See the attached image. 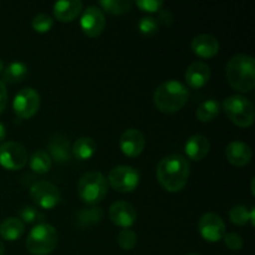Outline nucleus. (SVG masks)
<instances>
[{"instance_id": "f257e3e1", "label": "nucleus", "mask_w": 255, "mask_h": 255, "mask_svg": "<svg viewBox=\"0 0 255 255\" xmlns=\"http://www.w3.org/2000/svg\"><path fill=\"white\" fill-rule=\"evenodd\" d=\"M191 173L189 161L182 154H169L159 161L157 166V179L166 191L171 193L182 191Z\"/></svg>"}, {"instance_id": "f03ea898", "label": "nucleus", "mask_w": 255, "mask_h": 255, "mask_svg": "<svg viewBox=\"0 0 255 255\" xmlns=\"http://www.w3.org/2000/svg\"><path fill=\"white\" fill-rule=\"evenodd\" d=\"M227 80L234 90L251 92L255 87V60L253 56L238 54L231 57L226 69Z\"/></svg>"}, {"instance_id": "7ed1b4c3", "label": "nucleus", "mask_w": 255, "mask_h": 255, "mask_svg": "<svg viewBox=\"0 0 255 255\" xmlns=\"http://www.w3.org/2000/svg\"><path fill=\"white\" fill-rule=\"evenodd\" d=\"M189 97L186 85L178 80H168L159 85L153 94L154 106L164 114H174L183 109Z\"/></svg>"}, {"instance_id": "20e7f679", "label": "nucleus", "mask_w": 255, "mask_h": 255, "mask_svg": "<svg viewBox=\"0 0 255 255\" xmlns=\"http://www.w3.org/2000/svg\"><path fill=\"white\" fill-rule=\"evenodd\" d=\"M57 232L51 224H36L26 238V249L32 255H47L57 246Z\"/></svg>"}, {"instance_id": "39448f33", "label": "nucleus", "mask_w": 255, "mask_h": 255, "mask_svg": "<svg viewBox=\"0 0 255 255\" xmlns=\"http://www.w3.org/2000/svg\"><path fill=\"white\" fill-rule=\"evenodd\" d=\"M109 183L106 177L96 171L87 172L80 178L77 192L82 202L87 204H97L106 197Z\"/></svg>"}, {"instance_id": "423d86ee", "label": "nucleus", "mask_w": 255, "mask_h": 255, "mask_svg": "<svg viewBox=\"0 0 255 255\" xmlns=\"http://www.w3.org/2000/svg\"><path fill=\"white\" fill-rule=\"evenodd\" d=\"M223 111L236 126L249 127L254 124L253 104L242 95H233L224 100Z\"/></svg>"}, {"instance_id": "0eeeda50", "label": "nucleus", "mask_w": 255, "mask_h": 255, "mask_svg": "<svg viewBox=\"0 0 255 255\" xmlns=\"http://www.w3.org/2000/svg\"><path fill=\"white\" fill-rule=\"evenodd\" d=\"M139 172L131 166H117L110 171L107 183L120 193L133 192L139 184Z\"/></svg>"}, {"instance_id": "6e6552de", "label": "nucleus", "mask_w": 255, "mask_h": 255, "mask_svg": "<svg viewBox=\"0 0 255 255\" xmlns=\"http://www.w3.org/2000/svg\"><path fill=\"white\" fill-rule=\"evenodd\" d=\"M29 161L27 151L22 144L14 141L2 142L0 144V166L9 171H19Z\"/></svg>"}, {"instance_id": "1a4fd4ad", "label": "nucleus", "mask_w": 255, "mask_h": 255, "mask_svg": "<svg viewBox=\"0 0 255 255\" xmlns=\"http://www.w3.org/2000/svg\"><path fill=\"white\" fill-rule=\"evenodd\" d=\"M41 105L39 92L32 87H24L14 97L12 109L19 119L29 120L37 114Z\"/></svg>"}, {"instance_id": "9d476101", "label": "nucleus", "mask_w": 255, "mask_h": 255, "mask_svg": "<svg viewBox=\"0 0 255 255\" xmlns=\"http://www.w3.org/2000/svg\"><path fill=\"white\" fill-rule=\"evenodd\" d=\"M30 197L39 208L52 209L60 203L61 194L56 186L47 181H39L30 188Z\"/></svg>"}, {"instance_id": "9b49d317", "label": "nucleus", "mask_w": 255, "mask_h": 255, "mask_svg": "<svg viewBox=\"0 0 255 255\" xmlns=\"http://www.w3.org/2000/svg\"><path fill=\"white\" fill-rule=\"evenodd\" d=\"M226 223L216 213H206L198 222V231L202 238L211 243H217L226 234Z\"/></svg>"}, {"instance_id": "f8f14e48", "label": "nucleus", "mask_w": 255, "mask_h": 255, "mask_svg": "<svg viewBox=\"0 0 255 255\" xmlns=\"http://www.w3.org/2000/svg\"><path fill=\"white\" fill-rule=\"evenodd\" d=\"M106 26L104 11L97 6H89L84 10L80 19V27L89 37H97L104 32Z\"/></svg>"}, {"instance_id": "ddd939ff", "label": "nucleus", "mask_w": 255, "mask_h": 255, "mask_svg": "<svg viewBox=\"0 0 255 255\" xmlns=\"http://www.w3.org/2000/svg\"><path fill=\"white\" fill-rule=\"evenodd\" d=\"M110 219L115 226L120 228H131L137 221L136 208L131 203L125 201L115 202L109 211Z\"/></svg>"}, {"instance_id": "4468645a", "label": "nucleus", "mask_w": 255, "mask_h": 255, "mask_svg": "<svg viewBox=\"0 0 255 255\" xmlns=\"http://www.w3.org/2000/svg\"><path fill=\"white\" fill-rule=\"evenodd\" d=\"M146 146V139L141 131L136 128H128L120 137V149L127 157L139 156Z\"/></svg>"}, {"instance_id": "2eb2a0df", "label": "nucleus", "mask_w": 255, "mask_h": 255, "mask_svg": "<svg viewBox=\"0 0 255 255\" xmlns=\"http://www.w3.org/2000/svg\"><path fill=\"white\" fill-rule=\"evenodd\" d=\"M187 85L192 89H202L211 79V67L203 61L192 62L184 74Z\"/></svg>"}, {"instance_id": "dca6fc26", "label": "nucleus", "mask_w": 255, "mask_h": 255, "mask_svg": "<svg viewBox=\"0 0 255 255\" xmlns=\"http://www.w3.org/2000/svg\"><path fill=\"white\" fill-rule=\"evenodd\" d=\"M226 157L231 164L236 167H244L251 163L253 152L249 144L242 141H233L227 146Z\"/></svg>"}, {"instance_id": "f3484780", "label": "nucleus", "mask_w": 255, "mask_h": 255, "mask_svg": "<svg viewBox=\"0 0 255 255\" xmlns=\"http://www.w3.org/2000/svg\"><path fill=\"white\" fill-rule=\"evenodd\" d=\"M192 50L194 54L203 59H209V57L216 56L219 52V42L213 35L201 34L197 35L191 44Z\"/></svg>"}, {"instance_id": "a211bd4d", "label": "nucleus", "mask_w": 255, "mask_h": 255, "mask_svg": "<svg viewBox=\"0 0 255 255\" xmlns=\"http://www.w3.org/2000/svg\"><path fill=\"white\" fill-rule=\"evenodd\" d=\"M211 149V143L208 138L203 134H193L187 139L184 144V151H186L187 157L192 161H202L207 154L209 153ZM187 158V159H188Z\"/></svg>"}, {"instance_id": "6ab92c4d", "label": "nucleus", "mask_w": 255, "mask_h": 255, "mask_svg": "<svg viewBox=\"0 0 255 255\" xmlns=\"http://www.w3.org/2000/svg\"><path fill=\"white\" fill-rule=\"evenodd\" d=\"M81 0H62V1H56L52 6V12L54 16L61 22H70L80 15L82 11Z\"/></svg>"}, {"instance_id": "aec40b11", "label": "nucleus", "mask_w": 255, "mask_h": 255, "mask_svg": "<svg viewBox=\"0 0 255 255\" xmlns=\"http://www.w3.org/2000/svg\"><path fill=\"white\" fill-rule=\"evenodd\" d=\"M47 154L51 161L56 163H66L71 159V146L70 142L62 136H55L47 143Z\"/></svg>"}, {"instance_id": "412c9836", "label": "nucleus", "mask_w": 255, "mask_h": 255, "mask_svg": "<svg viewBox=\"0 0 255 255\" xmlns=\"http://www.w3.org/2000/svg\"><path fill=\"white\" fill-rule=\"evenodd\" d=\"M97 144L94 138L91 137H80L75 141V143L71 147V153L76 157L79 161H87L92 158L94 154L96 153Z\"/></svg>"}, {"instance_id": "4be33fe9", "label": "nucleus", "mask_w": 255, "mask_h": 255, "mask_svg": "<svg viewBox=\"0 0 255 255\" xmlns=\"http://www.w3.org/2000/svg\"><path fill=\"white\" fill-rule=\"evenodd\" d=\"M25 226L21 219L10 217L0 224V237L7 242L17 241L24 234Z\"/></svg>"}, {"instance_id": "5701e85b", "label": "nucleus", "mask_w": 255, "mask_h": 255, "mask_svg": "<svg viewBox=\"0 0 255 255\" xmlns=\"http://www.w3.org/2000/svg\"><path fill=\"white\" fill-rule=\"evenodd\" d=\"M27 75V66L21 61L10 62L2 71V82L7 84H17L22 81Z\"/></svg>"}, {"instance_id": "b1692460", "label": "nucleus", "mask_w": 255, "mask_h": 255, "mask_svg": "<svg viewBox=\"0 0 255 255\" xmlns=\"http://www.w3.org/2000/svg\"><path fill=\"white\" fill-rule=\"evenodd\" d=\"M221 112V105L217 100L209 99L202 102L196 111L197 119L201 122H211L216 119Z\"/></svg>"}, {"instance_id": "393cba45", "label": "nucleus", "mask_w": 255, "mask_h": 255, "mask_svg": "<svg viewBox=\"0 0 255 255\" xmlns=\"http://www.w3.org/2000/svg\"><path fill=\"white\" fill-rule=\"evenodd\" d=\"M30 168L37 174H44L47 173V172L51 169L52 161L50 158V156L47 154V152L42 151V149H39V151L34 152L31 154L29 159Z\"/></svg>"}, {"instance_id": "a878e982", "label": "nucleus", "mask_w": 255, "mask_h": 255, "mask_svg": "<svg viewBox=\"0 0 255 255\" xmlns=\"http://www.w3.org/2000/svg\"><path fill=\"white\" fill-rule=\"evenodd\" d=\"M104 217V211L100 207H91V208H82L77 213V223L80 227H91L101 222Z\"/></svg>"}, {"instance_id": "bb28decb", "label": "nucleus", "mask_w": 255, "mask_h": 255, "mask_svg": "<svg viewBox=\"0 0 255 255\" xmlns=\"http://www.w3.org/2000/svg\"><path fill=\"white\" fill-rule=\"evenodd\" d=\"M101 10L109 12L112 15H121L126 14L131 10L132 1L129 0H101L99 2Z\"/></svg>"}, {"instance_id": "cd10ccee", "label": "nucleus", "mask_w": 255, "mask_h": 255, "mask_svg": "<svg viewBox=\"0 0 255 255\" xmlns=\"http://www.w3.org/2000/svg\"><path fill=\"white\" fill-rule=\"evenodd\" d=\"M229 218L236 226H246L251 222V211L244 206H236L229 212Z\"/></svg>"}, {"instance_id": "c85d7f7f", "label": "nucleus", "mask_w": 255, "mask_h": 255, "mask_svg": "<svg viewBox=\"0 0 255 255\" xmlns=\"http://www.w3.org/2000/svg\"><path fill=\"white\" fill-rule=\"evenodd\" d=\"M117 242L124 251H132L137 244V234L132 229H122L117 237Z\"/></svg>"}, {"instance_id": "c756f323", "label": "nucleus", "mask_w": 255, "mask_h": 255, "mask_svg": "<svg viewBox=\"0 0 255 255\" xmlns=\"http://www.w3.org/2000/svg\"><path fill=\"white\" fill-rule=\"evenodd\" d=\"M31 26L36 32L45 34V32L50 31L51 27L54 26V19L47 14H39L32 17Z\"/></svg>"}, {"instance_id": "7c9ffc66", "label": "nucleus", "mask_w": 255, "mask_h": 255, "mask_svg": "<svg viewBox=\"0 0 255 255\" xmlns=\"http://www.w3.org/2000/svg\"><path fill=\"white\" fill-rule=\"evenodd\" d=\"M137 26H138L141 34L146 35V36H152L158 31V20L152 16H143L139 19Z\"/></svg>"}, {"instance_id": "2f4dec72", "label": "nucleus", "mask_w": 255, "mask_h": 255, "mask_svg": "<svg viewBox=\"0 0 255 255\" xmlns=\"http://www.w3.org/2000/svg\"><path fill=\"white\" fill-rule=\"evenodd\" d=\"M20 218L22 219V223H35V222H42L45 219L44 214L40 213L34 207H22L20 211Z\"/></svg>"}, {"instance_id": "473e14b6", "label": "nucleus", "mask_w": 255, "mask_h": 255, "mask_svg": "<svg viewBox=\"0 0 255 255\" xmlns=\"http://www.w3.org/2000/svg\"><path fill=\"white\" fill-rule=\"evenodd\" d=\"M224 244L231 251H241L243 248V239L237 233H226L223 237Z\"/></svg>"}, {"instance_id": "72a5a7b5", "label": "nucleus", "mask_w": 255, "mask_h": 255, "mask_svg": "<svg viewBox=\"0 0 255 255\" xmlns=\"http://www.w3.org/2000/svg\"><path fill=\"white\" fill-rule=\"evenodd\" d=\"M164 2L162 0H138L136 1V5L142 10L147 12H157L161 10Z\"/></svg>"}, {"instance_id": "f704fd0d", "label": "nucleus", "mask_w": 255, "mask_h": 255, "mask_svg": "<svg viewBox=\"0 0 255 255\" xmlns=\"http://www.w3.org/2000/svg\"><path fill=\"white\" fill-rule=\"evenodd\" d=\"M7 102V91L6 86L2 81H0V114L4 111L5 106H6Z\"/></svg>"}, {"instance_id": "c9c22d12", "label": "nucleus", "mask_w": 255, "mask_h": 255, "mask_svg": "<svg viewBox=\"0 0 255 255\" xmlns=\"http://www.w3.org/2000/svg\"><path fill=\"white\" fill-rule=\"evenodd\" d=\"M158 19H159V21L162 22V24H164V25H167V26H168V25H171L172 21H173V15H172V12L169 11V10L163 9V10H161V11H159Z\"/></svg>"}, {"instance_id": "e433bc0d", "label": "nucleus", "mask_w": 255, "mask_h": 255, "mask_svg": "<svg viewBox=\"0 0 255 255\" xmlns=\"http://www.w3.org/2000/svg\"><path fill=\"white\" fill-rule=\"evenodd\" d=\"M5 136H6V128H5L4 125L0 122V142L5 138Z\"/></svg>"}, {"instance_id": "4c0bfd02", "label": "nucleus", "mask_w": 255, "mask_h": 255, "mask_svg": "<svg viewBox=\"0 0 255 255\" xmlns=\"http://www.w3.org/2000/svg\"><path fill=\"white\" fill-rule=\"evenodd\" d=\"M254 216H255V208L253 207V208L251 209V223H252V226H254V224H255Z\"/></svg>"}, {"instance_id": "58836bf2", "label": "nucleus", "mask_w": 255, "mask_h": 255, "mask_svg": "<svg viewBox=\"0 0 255 255\" xmlns=\"http://www.w3.org/2000/svg\"><path fill=\"white\" fill-rule=\"evenodd\" d=\"M5 253V247L4 244H2V242L0 241V255H4Z\"/></svg>"}, {"instance_id": "ea45409f", "label": "nucleus", "mask_w": 255, "mask_h": 255, "mask_svg": "<svg viewBox=\"0 0 255 255\" xmlns=\"http://www.w3.org/2000/svg\"><path fill=\"white\" fill-rule=\"evenodd\" d=\"M2 71H4V62H2V60L0 59V74H1Z\"/></svg>"}, {"instance_id": "a19ab883", "label": "nucleus", "mask_w": 255, "mask_h": 255, "mask_svg": "<svg viewBox=\"0 0 255 255\" xmlns=\"http://www.w3.org/2000/svg\"><path fill=\"white\" fill-rule=\"evenodd\" d=\"M188 255H199V254H188Z\"/></svg>"}]
</instances>
